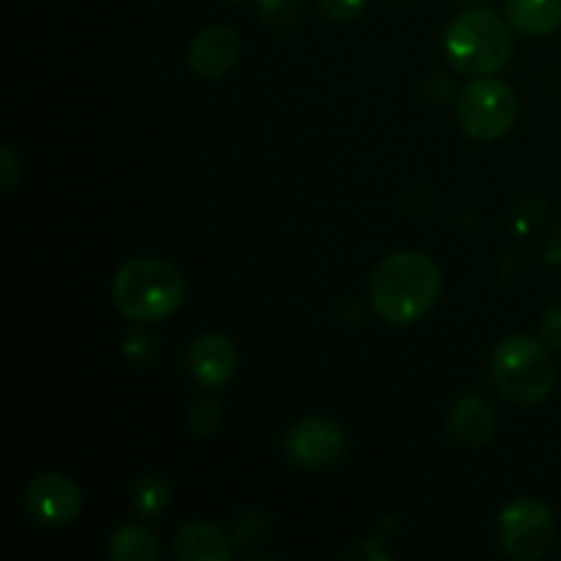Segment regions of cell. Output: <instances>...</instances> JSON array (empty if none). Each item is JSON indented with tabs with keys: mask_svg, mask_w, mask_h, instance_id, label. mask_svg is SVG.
Instances as JSON below:
<instances>
[{
	"mask_svg": "<svg viewBox=\"0 0 561 561\" xmlns=\"http://www.w3.org/2000/svg\"><path fill=\"white\" fill-rule=\"evenodd\" d=\"M442 294V272L422 252H394L378 263L370 279L373 310L394 327L420 321Z\"/></svg>",
	"mask_w": 561,
	"mask_h": 561,
	"instance_id": "obj_1",
	"label": "cell"
},
{
	"mask_svg": "<svg viewBox=\"0 0 561 561\" xmlns=\"http://www.w3.org/2000/svg\"><path fill=\"white\" fill-rule=\"evenodd\" d=\"M184 279L170 263L157 257H135L113 277V301L121 316L151 323L173 316L184 301Z\"/></svg>",
	"mask_w": 561,
	"mask_h": 561,
	"instance_id": "obj_2",
	"label": "cell"
},
{
	"mask_svg": "<svg viewBox=\"0 0 561 561\" xmlns=\"http://www.w3.org/2000/svg\"><path fill=\"white\" fill-rule=\"evenodd\" d=\"M510 22L491 9H471L455 16L444 33V53L447 60L463 75H493L504 69L513 55Z\"/></svg>",
	"mask_w": 561,
	"mask_h": 561,
	"instance_id": "obj_3",
	"label": "cell"
},
{
	"mask_svg": "<svg viewBox=\"0 0 561 561\" xmlns=\"http://www.w3.org/2000/svg\"><path fill=\"white\" fill-rule=\"evenodd\" d=\"M491 376L499 394L513 405H537L553 389V362L548 345L515 334L493 351Z\"/></svg>",
	"mask_w": 561,
	"mask_h": 561,
	"instance_id": "obj_4",
	"label": "cell"
},
{
	"mask_svg": "<svg viewBox=\"0 0 561 561\" xmlns=\"http://www.w3.org/2000/svg\"><path fill=\"white\" fill-rule=\"evenodd\" d=\"M455 113H458L460 129L471 140L493 142L513 129L518 99L507 82L482 75L480 80H471L460 88Z\"/></svg>",
	"mask_w": 561,
	"mask_h": 561,
	"instance_id": "obj_5",
	"label": "cell"
},
{
	"mask_svg": "<svg viewBox=\"0 0 561 561\" xmlns=\"http://www.w3.org/2000/svg\"><path fill=\"white\" fill-rule=\"evenodd\" d=\"M499 540L510 559L537 561L548 557L557 542V520L537 499H515L499 518Z\"/></svg>",
	"mask_w": 561,
	"mask_h": 561,
	"instance_id": "obj_6",
	"label": "cell"
},
{
	"mask_svg": "<svg viewBox=\"0 0 561 561\" xmlns=\"http://www.w3.org/2000/svg\"><path fill=\"white\" fill-rule=\"evenodd\" d=\"M22 507L27 518L44 529H60V526L75 524L82 510V493L69 477L58 471H42L27 482L22 493Z\"/></svg>",
	"mask_w": 561,
	"mask_h": 561,
	"instance_id": "obj_7",
	"label": "cell"
},
{
	"mask_svg": "<svg viewBox=\"0 0 561 561\" xmlns=\"http://www.w3.org/2000/svg\"><path fill=\"white\" fill-rule=\"evenodd\" d=\"M348 436L337 422L327 416H307L296 422L285 436V455L301 469H323L343 458Z\"/></svg>",
	"mask_w": 561,
	"mask_h": 561,
	"instance_id": "obj_8",
	"label": "cell"
},
{
	"mask_svg": "<svg viewBox=\"0 0 561 561\" xmlns=\"http://www.w3.org/2000/svg\"><path fill=\"white\" fill-rule=\"evenodd\" d=\"M192 378L206 389H222L239 367V351L228 334H201L186 354Z\"/></svg>",
	"mask_w": 561,
	"mask_h": 561,
	"instance_id": "obj_9",
	"label": "cell"
},
{
	"mask_svg": "<svg viewBox=\"0 0 561 561\" xmlns=\"http://www.w3.org/2000/svg\"><path fill=\"white\" fill-rule=\"evenodd\" d=\"M241 38L233 27L211 25L197 33L190 44V69L203 80L222 77L239 64Z\"/></svg>",
	"mask_w": 561,
	"mask_h": 561,
	"instance_id": "obj_10",
	"label": "cell"
},
{
	"mask_svg": "<svg viewBox=\"0 0 561 561\" xmlns=\"http://www.w3.org/2000/svg\"><path fill=\"white\" fill-rule=\"evenodd\" d=\"M173 548L181 561H228L233 557V542L208 520H190L181 526Z\"/></svg>",
	"mask_w": 561,
	"mask_h": 561,
	"instance_id": "obj_11",
	"label": "cell"
},
{
	"mask_svg": "<svg viewBox=\"0 0 561 561\" xmlns=\"http://www.w3.org/2000/svg\"><path fill=\"white\" fill-rule=\"evenodd\" d=\"M449 431L463 447H482L491 442L493 431H496V416L485 400L466 394V398L455 400L453 411H449Z\"/></svg>",
	"mask_w": 561,
	"mask_h": 561,
	"instance_id": "obj_12",
	"label": "cell"
},
{
	"mask_svg": "<svg viewBox=\"0 0 561 561\" xmlns=\"http://www.w3.org/2000/svg\"><path fill=\"white\" fill-rule=\"evenodd\" d=\"M504 20L524 36H551L561 27V0H507Z\"/></svg>",
	"mask_w": 561,
	"mask_h": 561,
	"instance_id": "obj_13",
	"label": "cell"
},
{
	"mask_svg": "<svg viewBox=\"0 0 561 561\" xmlns=\"http://www.w3.org/2000/svg\"><path fill=\"white\" fill-rule=\"evenodd\" d=\"M107 557L115 561H157L162 557L157 537L142 526H121L107 542Z\"/></svg>",
	"mask_w": 561,
	"mask_h": 561,
	"instance_id": "obj_14",
	"label": "cell"
},
{
	"mask_svg": "<svg viewBox=\"0 0 561 561\" xmlns=\"http://www.w3.org/2000/svg\"><path fill=\"white\" fill-rule=\"evenodd\" d=\"M170 502V485L162 474H146L131 488V507L140 518H157Z\"/></svg>",
	"mask_w": 561,
	"mask_h": 561,
	"instance_id": "obj_15",
	"label": "cell"
},
{
	"mask_svg": "<svg viewBox=\"0 0 561 561\" xmlns=\"http://www.w3.org/2000/svg\"><path fill=\"white\" fill-rule=\"evenodd\" d=\"M261 16L274 31H294L299 25V0H257Z\"/></svg>",
	"mask_w": 561,
	"mask_h": 561,
	"instance_id": "obj_16",
	"label": "cell"
},
{
	"mask_svg": "<svg viewBox=\"0 0 561 561\" xmlns=\"http://www.w3.org/2000/svg\"><path fill=\"white\" fill-rule=\"evenodd\" d=\"M219 422H222V411H219L217 403H211V400H203V403L192 405L190 425H192V431H195V433H203V436H208V433L217 431Z\"/></svg>",
	"mask_w": 561,
	"mask_h": 561,
	"instance_id": "obj_17",
	"label": "cell"
},
{
	"mask_svg": "<svg viewBox=\"0 0 561 561\" xmlns=\"http://www.w3.org/2000/svg\"><path fill=\"white\" fill-rule=\"evenodd\" d=\"M367 0H321V9L329 20L348 22L365 11Z\"/></svg>",
	"mask_w": 561,
	"mask_h": 561,
	"instance_id": "obj_18",
	"label": "cell"
},
{
	"mask_svg": "<svg viewBox=\"0 0 561 561\" xmlns=\"http://www.w3.org/2000/svg\"><path fill=\"white\" fill-rule=\"evenodd\" d=\"M22 175V168L20 162H16L14 151H11L9 146H3V151H0V186H3V192H9L11 186L20 181Z\"/></svg>",
	"mask_w": 561,
	"mask_h": 561,
	"instance_id": "obj_19",
	"label": "cell"
},
{
	"mask_svg": "<svg viewBox=\"0 0 561 561\" xmlns=\"http://www.w3.org/2000/svg\"><path fill=\"white\" fill-rule=\"evenodd\" d=\"M542 340L548 343V348L561 351V301L553 305L551 310L546 312V318H542Z\"/></svg>",
	"mask_w": 561,
	"mask_h": 561,
	"instance_id": "obj_20",
	"label": "cell"
},
{
	"mask_svg": "<svg viewBox=\"0 0 561 561\" xmlns=\"http://www.w3.org/2000/svg\"><path fill=\"white\" fill-rule=\"evenodd\" d=\"M548 261L561 263V228L553 233L551 244H548Z\"/></svg>",
	"mask_w": 561,
	"mask_h": 561,
	"instance_id": "obj_21",
	"label": "cell"
},
{
	"mask_svg": "<svg viewBox=\"0 0 561 561\" xmlns=\"http://www.w3.org/2000/svg\"><path fill=\"white\" fill-rule=\"evenodd\" d=\"M458 3H463V5H485L488 0H458Z\"/></svg>",
	"mask_w": 561,
	"mask_h": 561,
	"instance_id": "obj_22",
	"label": "cell"
}]
</instances>
